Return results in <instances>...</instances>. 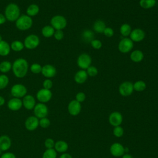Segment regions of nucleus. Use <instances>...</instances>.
Wrapping results in <instances>:
<instances>
[{"label": "nucleus", "mask_w": 158, "mask_h": 158, "mask_svg": "<svg viewBox=\"0 0 158 158\" xmlns=\"http://www.w3.org/2000/svg\"><path fill=\"white\" fill-rule=\"evenodd\" d=\"M14 75L19 78L25 77L28 70V63L23 58H19L14 60L12 65Z\"/></svg>", "instance_id": "obj_1"}, {"label": "nucleus", "mask_w": 158, "mask_h": 158, "mask_svg": "<svg viewBox=\"0 0 158 158\" xmlns=\"http://www.w3.org/2000/svg\"><path fill=\"white\" fill-rule=\"evenodd\" d=\"M6 20L10 22H15L20 16V10L19 6L15 3L9 4L4 10Z\"/></svg>", "instance_id": "obj_2"}, {"label": "nucleus", "mask_w": 158, "mask_h": 158, "mask_svg": "<svg viewBox=\"0 0 158 158\" xmlns=\"http://www.w3.org/2000/svg\"><path fill=\"white\" fill-rule=\"evenodd\" d=\"M33 25V20L27 15H22L15 21L16 27L22 31L30 29Z\"/></svg>", "instance_id": "obj_3"}, {"label": "nucleus", "mask_w": 158, "mask_h": 158, "mask_svg": "<svg viewBox=\"0 0 158 158\" xmlns=\"http://www.w3.org/2000/svg\"><path fill=\"white\" fill-rule=\"evenodd\" d=\"M67 24L66 19L60 15H54L51 19V25L56 30H62L66 27Z\"/></svg>", "instance_id": "obj_4"}, {"label": "nucleus", "mask_w": 158, "mask_h": 158, "mask_svg": "<svg viewBox=\"0 0 158 158\" xmlns=\"http://www.w3.org/2000/svg\"><path fill=\"white\" fill-rule=\"evenodd\" d=\"M40 43V41L39 37L35 34H31L28 35L27 36H26L23 41L25 48L28 49H35L38 46Z\"/></svg>", "instance_id": "obj_5"}, {"label": "nucleus", "mask_w": 158, "mask_h": 158, "mask_svg": "<svg viewBox=\"0 0 158 158\" xmlns=\"http://www.w3.org/2000/svg\"><path fill=\"white\" fill-rule=\"evenodd\" d=\"M10 93L14 98H23L27 93V89L26 86L22 84L17 83L14 85L10 89Z\"/></svg>", "instance_id": "obj_6"}, {"label": "nucleus", "mask_w": 158, "mask_h": 158, "mask_svg": "<svg viewBox=\"0 0 158 158\" xmlns=\"http://www.w3.org/2000/svg\"><path fill=\"white\" fill-rule=\"evenodd\" d=\"M91 57L86 53L81 54L77 58V63L81 70L87 69L91 64Z\"/></svg>", "instance_id": "obj_7"}, {"label": "nucleus", "mask_w": 158, "mask_h": 158, "mask_svg": "<svg viewBox=\"0 0 158 158\" xmlns=\"http://www.w3.org/2000/svg\"><path fill=\"white\" fill-rule=\"evenodd\" d=\"M133 48V42L130 38L125 37L122 39L118 43V49L122 53H128Z\"/></svg>", "instance_id": "obj_8"}, {"label": "nucleus", "mask_w": 158, "mask_h": 158, "mask_svg": "<svg viewBox=\"0 0 158 158\" xmlns=\"http://www.w3.org/2000/svg\"><path fill=\"white\" fill-rule=\"evenodd\" d=\"M33 112L35 116L40 119L41 118L46 117L48 114V108L44 103L39 102L36 104L35 107L33 108Z\"/></svg>", "instance_id": "obj_9"}, {"label": "nucleus", "mask_w": 158, "mask_h": 158, "mask_svg": "<svg viewBox=\"0 0 158 158\" xmlns=\"http://www.w3.org/2000/svg\"><path fill=\"white\" fill-rule=\"evenodd\" d=\"M52 96V94L50 89L42 88L38 91L36 93V99L40 102L45 104L51 100Z\"/></svg>", "instance_id": "obj_10"}, {"label": "nucleus", "mask_w": 158, "mask_h": 158, "mask_svg": "<svg viewBox=\"0 0 158 158\" xmlns=\"http://www.w3.org/2000/svg\"><path fill=\"white\" fill-rule=\"evenodd\" d=\"M133 90V84L128 81L122 83L118 88V91L123 96H128L131 95Z\"/></svg>", "instance_id": "obj_11"}, {"label": "nucleus", "mask_w": 158, "mask_h": 158, "mask_svg": "<svg viewBox=\"0 0 158 158\" xmlns=\"http://www.w3.org/2000/svg\"><path fill=\"white\" fill-rule=\"evenodd\" d=\"M39 126V118L36 117L30 116L27 117L25 122V127L28 131H33Z\"/></svg>", "instance_id": "obj_12"}, {"label": "nucleus", "mask_w": 158, "mask_h": 158, "mask_svg": "<svg viewBox=\"0 0 158 158\" xmlns=\"http://www.w3.org/2000/svg\"><path fill=\"white\" fill-rule=\"evenodd\" d=\"M145 38V32L141 28L133 30L130 35V38L133 42H140Z\"/></svg>", "instance_id": "obj_13"}, {"label": "nucleus", "mask_w": 158, "mask_h": 158, "mask_svg": "<svg viewBox=\"0 0 158 158\" xmlns=\"http://www.w3.org/2000/svg\"><path fill=\"white\" fill-rule=\"evenodd\" d=\"M56 69L54 66L51 64H46L42 67L41 73L44 77L47 78H51L56 75Z\"/></svg>", "instance_id": "obj_14"}, {"label": "nucleus", "mask_w": 158, "mask_h": 158, "mask_svg": "<svg viewBox=\"0 0 158 158\" xmlns=\"http://www.w3.org/2000/svg\"><path fill=\"white\" fill-rule=\"evenodd\" d=\"M81 106L80 102L77 100H72L68 105V111L72 115H77L81 111Z\"/></svg>", "instance_id": "obj_15"}, {"label": "nucleus", "mask_w": 158, "mask_h": 158, "mask_svg": "<svg viewBox=\"0 0 158 158\" xmlns=\"http://www.w3.org/2000/svg\"><path fill=\"white\" fill-rule=\"evenodd\" d=\"M123 121L122 115L119 112H112L109 117V122L114 127L120 126Z\"/></svg>", "instance_id": "obj_16"}, {"label": "nucleus", "mask_w": 158, "mask_h": 158, "mask_svg": "<svg viewBox=\"0 0 158 158\" xmlns=\"http://www.w3.org/2000/svg\"><path fill=\"white\" fill-rule=\"evenodd\" d=\"M22 101L23 106L27 110H32L36 105V100L31 94H27L23 98Z\"/></svg>", "instance_id": "obj_17"}, {"label": "nucleus", "mask_w": 158, "mask_h": 158, "mask_svg": "<svg viewBox=\"0 0 158 158\" xmlns=\"http://www.w3.org/2000/svg\"><path fill=\"white\" fill-rule=\"evenodd\" d=\"M110 152L112 156L115 157H120L124 154L125 148L120 143H114L110 148Z\"/></svg>", "instance_id": "obj_18"}, {"label": "nucleus", "mask_w": 158, "mask_h": 158, "mask_svg": "<svg viewBox=\"0 0 158 158\" xmlns=\"http://www.w3.org/2000/svg\"><path fill=\"white\" fill-rule=\"evenodd\" d=\"M23 106L22 101L20 98H13L7 102V107L12 111H17Z\"/></svg>", "instance_id": "obj_19"}, {"label": "nucleus", "mask_w": 158, "mask_h": 158, "mask_svg": "<svg viewBox=\"0 0 158 158\" xmlns=\"http://www.w3.org/2000/svg\"><path fill=\"white\" fill-rule=\"evenodd\" d=\"M12 141L10 137L7 135L0 136V149L2 151H7L11 146Z\"/></svg>", "instance_id": "obj_20"}, {"label": "nucleus", "mask_w": 158, "mask_h": 158, "mask_svg": "<svg viewBox=\"0 0 158 158\" xmlns=\"http://www.w3.org/2000/svg\"><path fill=\"white\" fill-rule=\"evenodd\" d=\"M88 76L86 71L85 70H80L75 73L74 76V80L78 84H82L86 81Z\"/></svg>", "instance_id": "obj_21"}, {"label": "nucleus", "mask_w": 158, "mask_h": 158, "mask_svg": "<svg viewBox=\"0 0 158 158\" xmlns=\"http://www.w3.org/2000/svg\"><path fill=\"white\" fill-rule=\"evenodd\" d=\"M10 45L6 41H0V56H6L10 52Z\"/></svg>", "instance_id": "obj_22"}, {"label": "nucleus", "mask_w": 158, "mask_h": 158, "mask_svg": "<svg viewBox=\"0 0 158 158\" xmlns=\"http://www.w3.org/2000/svg\"><path fill=\"white\" fill-rule=\"evenodd\" d=\"M69 146L68 144L62 140L57 141L55 143L54 145V149L56 151V152H65L68 149Z\"/></svg>", "instance_id": "obj_23"}, {"label": "nucleus", "mask_w": 158, "mask_h": 158, "mask_svg": "<svg viewBox=\"0 0 158 158\" xmlns=\"http://www.w3.org/2000/svg\"><path fill=\"white\" fill-rule=\"evenodd\" d=\"M144 58V54L140 50H135L130 54V59L134 62H140Z\"/></svg>", "instance_id": "obj_24"}, {"label": "nucleus", "mask_w": 158, "mask_h": 158, "mask_svg": "<svg viewBox=\"0 0 158 158\" xmlns=\"http://www.w3.org/2000/svg\"><path fill=\"white\" fill-rule=\"evenodd\" d=\"M106 28V23L102 20H96L93 25V29L98 33H102Z\"/></svg>", "instance_id": "obj_25"}, {"label": "nucleus", "mask_w": 158, "mask_h": 158, "mask_svg": "<svg viewBox=\"0 0 158 158\" xmlns=\"http://www.w3.org/2000/svg\"><path fill=\"white\" fill-rule=\"evenodd\" d=\"M94 33L88 29L83 30L81 33V38L86 43H91L94 40Z\"/></svg>", "instance_id": "obj_26"}, {"label": "nucleus", "mask_w": 158, "mask_h": 158, "mask_svg": "<svg viewBox=\"0 0 158 158\" xmlns=\"http://www.w3.org/2000/svg\"><path fill=\"white\" fill-rule=\"evenodd\" d=\"M27 15L30 17L36 15L40 12V7L37 4H31L27 9Z\"/></svg>", "instance_id": "obj_27"}, {"label": "nucleus", "mask_w": 158, "mask_h": 158, "mask_svg": "<svg viewBox=\"0 0 158 158\" xmlns=\"http://www.w3.org/2000/svg\"><path fill=\"white\" fill-rule=\"evenodd\" d=\"M55 30L51 25H46L43 27L41 30V33L45 38H50L54 34Z\"/></svg>", "instance_id": "obj_28"}, {"label": "nucleus", "mask_w": 158, "mask_h": 158, "mask_svg": "<svg viewBox=\"0 0 158 158\" xmlns=\"http://www.w3.org/2000/svg\"><path fill=\"white\" fill-rule=\"evenodd\" d=\"M131 26L128 23H123L121 25L120 28V34L125 37H127L128 36H130L131 32Z\"/></svg>", "instance_id": "obj_29"}, {"label": "nucleus", "mask_w": 158, "mask_h": 158, "mask_svg": "<svg viewBox=\"0 0 158 158\" xmlns=\"http://www.w3.org/2000/svg\"><path fill=\"white\" fill-rule=\"evenodd\" d=\"M25 48L23 43L19 40H15L10 44V49L15 52H20Z\"/></svg>", "instance_id": "obj_30"}, {"label": "nucleus", "mask_w": 158, "mask_h": 158, "mask_svg": "<svg viewBox=\"0 0 158 158\" xmlns=\"http://www.w3.org/2000/svg\"><path fill=\"white\" fill-rule=\"evenodd\" d=\"M12 64L8 60H4L0 63V72L6 73L12 69Z\"/></svg>", "instance_id": "obj_31"}, {"label": "nucleus", "mask_w": 158, "mask_h": 158, "mask_svg": "<svg viewBox=\"0 0 158 158\" xmlns=\"http://www.w3.org/2000/svg\"><path fill=\"white\" fill-rule=\"evenodd\" d=\"M156 3V0H140L139 5L140 6L145 9H148L153 7Z\"/></svg>", "instance_id": "obj_32"}, {"label": "nucleus", "mask_w": 158, "mask_h": 158, "mask_svg": "<svg viewBox=\"0 0 158 158\" xmlns=\"http://www.w3.org/2000/svg\"><path fill=\"white\" fill-rule=\"evenodd\" d=\"M56 157H57V152L54 148L46 149V150L43 152L42 155V158H56Z\"/></svg>", "instance_id": "obj_33"}, {"label": "nucleus", "mask_w": 158, "mask_h": 158, "mask_svg": "<svg viewBox=\"0 0 158 158\" xmlns=\"http://www.w3.org/2000/svg\"><path fill=\"white\" fill-rule=\"evenodd\" d=\"M146 88V84L142 80H138L133 84V89L136 91H143Z\"/></svg>", "instance_id": "obj_34"}, {"label": "nucleus", "mask_w": 158, "mask_h": 158, "mask_svg": "<svg viewBox=\"0 0 158 158\" xmlns=\"http://www.w3.org/2000/svg\"><path fill=\"white\" fill-rule=\"evenodd\" d=\"M9 79L5 74L0 75V89H3L7 87L9 84Z\"/></svg>", "instance_id": "obj_35"}, {"label": "nucleus", "mask_w": 158, "mask_h": 158, "mask_svg": "<svg viewBox=\"0 0 158 158\" xmlns=\"http://www.w3.org/2000/svg\"><path fill=\"white\" fill-rule=\"evenodd\" d=\"M30 71L35 74H38L41 72L42 70V66L38 63H33L31 65L30 67Z\"/></svg>", "instance_id": "obj_36"}, {"label": "nucleus", "mask_w": 158, "mask_h": 158, "mask_svg": "<svg viewBox=\"0 0 158 158\" xmlns=\"http://www.w3.org/2000/svg\"><path fill=\"white\" fill-rule=\"evenodd\" d=\"M51 122L47 117H44L39 119V126L43 128H47L50 126Z\"/></svg>", "instance_id": "obj_37"}, {"label": "nucleus", "mask_w": 158, "mask_h": 158, "mask_svg": "<svg viewBox=\"0 0 158 158\" xmlns=\"http://www.w3.org/2000/svg\"><path fill=\"white\" fill-rule=\"evenodd\" d=\"M86 73L88 74V76L90 77H95L96 75H97L98 73V70L97 69L96 67H95L94 66H92L90 65L87 69H86Z\"/></svg>", "instance_id": "obj_38"}, {"label": "nucleus", "mask_w": 158, "mask_h": 158, "mask_svg": "<svg viewBox=\"0 0 158 158\" xmlns=\"http://www.w3.org/2000/svg\"><path fill=\"white\" fill-rule=\"evenodd\" d=\"M113 133L116 137H121L123 135V129L120 126L115 127L113 130Z\"/></svg>", "instance_id": "obj_39"}, {"label": "nucleus", "mask_w": 158, "mask_h": 158, "mask_svg": "<svg viewBox=\"0 0 158 158\" xmlns=\"http://www.w3.org/2000/svg\"><path fill=\"white\" fill-rule=\"evenodd\" d=\"M55 142L52 138H47L44 141V146L46 149H52L54 148Z\"/></svg>", "instance_id": "obj_40"}, {"label": "nucleus", "mask_w": 158, "mask_h": 158, "mask_svg": "<svg viewBox=\"0 0 158 158\" xmlns=\"http://www.w3.org/2000/svg\"><path fill=\"white\" fill-rule=\"evenodd\" d=\"M90 43L91 46L95 49H99L102 47V43L99 40H93Z\"/></svg>", "instance_id": "obj_41"}, {"label": "nucleus", "mask_w": 158, "mask_h": 158, "mask_svg": "<svg viewBox=\"0 0 158 158\" xmlns=\"http://www.w3.org/2000/svg\"><path fill=\"white\" fill-rule=\"evenodd\" d=\"M52 85H53L52 81L49 78L46 79L43 82V88L44 89H51V88L52 87Z\"/></svg>", "instance_id": "obj_42"}, {"label": "nucleus", "mask_w": 158, "mask_h": 158, "mask_svg": "<svg viewBox=\"0 0 158 158\" xmlns=\"http://www.w3.org/2000/svg\"><path fill=\"white\" fill-rule=\"evenodd\" d=\"M53 36H54V38L56 40L60 41L63 39V38L64 36V32L62 31V30H56Z\"/></svg>", "instance_id": "obj_43"}, {"label": "nucleus", "mask_w": 158, "mask_h": 158, "mask_svg": "<svg viewBox=\"0 0 158 158\" xmlns=\"http://www.w3.org/2000/svg\"><path fill=\"white\" fill-rule=\"evenodd\" d=\"M75 98H76L75 100H77L78 102H83L85 100L86 95L83 92H79V93H78L77 94V95L75 96Z\"/></svg>", "instance_id": "obj_44"}, {"label": "nucleus", "mask_w": 158, "mask_h": 158, "mask_svg": "<svg viewBox=\"0 0 158 158\" xmlns=\"http://www.w3.org/2000/svg\"><path fill=\"white\" fill-rule=\"evenodd\" d=\"M104 35L108 38H110L114 35V30L110 27H106L103 32Z\"/></svg>", "instance_id": "obj_45"}, {"label": "nucleus", "mask_w": 158, "mask_h": 158, "mask_svg": "<svg viewBox=\"0 0 158 158\" xmlns=\"http://www.w3.org/2000/svg\"><path fill=\"white\" fill-rule=\"evenodd\" d=\"M0 158H16L15 155L11 152H6L1 155Z\"/></svg>", "instance_id": "obj_46"}, {"label": "nucleus", "mask_w": 158, "mask_h": 158, "mask_svg": "<svg viewBox=\"0 0 158 158\" xmlns=\"http://www.w3.org/2000/svg\"><path fill=\"white\" fill-rule=\"evenodd\" d=\"M6 22V18L5 15L1 13H0V25L4 24Z\"/></svg>", "instance_id": "obj_47"}, {"label": "nucleus", "mask_w": 158, "mask_h": 158, "mask_svg": "<svg viewBox=\"0 0 158 158\" xmlns=\"http://www.w3.org/2000/svg\"><path fill=\"white\" fill-rule=\"evenodd\" d=\"M59 158H72V156L70 155L69 154H67V153H63Z\"/></svg>", "instance_id": "obj_48"}, {"label": "nucleus", "mask_w": 158, "mask_h": 158, "mask_svg": "<svg viewBox=\"0 0 158 158\" xmlns=\"http://www.w3.org/2000/svg\"><path fill=\"white\" fill-rule=\"evenodd\" d=\"M5 104V99L2 96H0V106H3Z\"/></svg>", "instance_id": "obj_49"}, {"label": "nucleus", "mask_w": 158, "mask_h": 158, "mask_svg": "<svg viewBox=\"0 0 158 158\" xmlns=\"http://www.w3.org/2000/svg\"><path fill=\"white\" fill-rule=\"evenodd\" d=\"M122 158H133V157L132 156H131L130 154H123V155Z\"/></svg>", "instance_id": "obj_50"}, {"label": "nucleus", "mask_w": 158, "mask_h": 158, "mask_svg": "<svg viewBox=\"0 0 158 158\" xmlns=\"http://www.w3.org/2000/svg\"><path fill=\"white\" fill-rule=\"evenodd\" d=\"M2 40V36L0 35V41H1Z\"/></svg>", "instance_id": "obj_51"}, {"label": "nucleus", "mask_w": 158, "mask_h": 158, "mask_svg": "<svg viewBox=\"0 0 158 158\" xmlns=\"http://www.w3.org/2000/svg\"><path fill=\"white\" fill-rule=\"evenodd\" d=\"M2 151L0 149V156L2 154Z\"/></svg>", "instance_id": "obj_52"}]
</instances>
